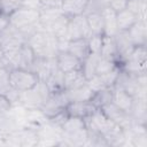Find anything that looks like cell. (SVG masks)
Segmentation results:
<instances>
[{
  "label": "cell",
  "instance_id": "3957f363",
  "mask_svg": "<svg viewBox=\"0 0 147 147\" xmlns=\"http://www.w3.org/2000/svg\"><path fill=\"white\" fill-rule=\"evenodd\" d=\"M121 69L131 75L147 74V48L146 46H134L130 55L119 64Z\"/></svg>",
  "mask_w": 147,
  "mask_h": 147
},
{
  "label": "cell",
  "instance_id": "603a6c76",
  "mask_svg": "<svg viewBox=\"0 0 147 147\" xmlns=\"http://www.w3.org/2000/svg\"><path fill=\"white\" fill-rule=\"evenodd\" d=\"M17 137L20 141V147H37L39 139L37 130L30 127H22L17 130Z\"/></svg>",
  "mask_w": 147,
  "mask_h": 147
},
{
  "label": "cell",
  "instance_id": "c3c4849f",
  "mask_svg": "<svg viewBox=\"0 0 147 147\" xmlns=\"http://www.w3.org/2000/svg\"><path fill=\"white\" fill-rule=\"evenodd\" d=\"M3 55H5V52H3V49H2V47H1V45H0V65L2 64V60H3Z\"/></svg>",
  "mask_w": 147,
  "mask_h": 147
},
{
  "label": "cell",
  "instance_id": "52a82bcc",
  "mask_svg": "<svg viewBox=\"0 0 147 147\" xmlns=\"http://www.w3.org/2000/svg\"><path fill=\"white\" fill-rule=\"evenodd\" d=\"M91 36H92V32L88 26L86 16L84 14L70 17L69 23H68L67 34H65V38L68 40H75V39H79V38L87 39Z\"/></svg>",
  "mask_w": 147,
  "mask_h": 147
},
{
  "label": "cell",
  "instance_id": "b9f144b4",
  "mask_svg": "<svg viewBox=\"0 0 147 147\" xmlns=\"http://www.w3.org/2000/svg\"><path fill=\"white\" fill-rule=\"evenodd\" d=\"M21 7L29 8V9L40 10V8L42 7V5H41L40 0H22V2H21Z\"/></svg>",
  "mask_w": 147,
  "mask_h": 147
},
{
  "label": "cell",
  "instance_id": "d4e9b609",
  "mask_svg": "<svg viewBox=\"0 0 147 147\" xmlns=\"http://www.w3.org/2000/svg\"><path fill=\"white\" fill-rule=\"evenodd\" d=\"M45 83H46L47 87L49 88L51 93H56V92L64 91V74L56 68L46 78Z\"/></svg>",
  "mask_w": 147,
  "mask_h": 147
},
{
  "label": "cell",
  "instance_id": "bcb514c9",
  "mask_svg": "<svg viewBox=\"0 0 147 147\" xmlns=\"http://www.w3.org/2000/svg\"><path fill=\"white\" fill-rule=\"evenodd\" d=\"M42 7H55L61 8L63 0H40Z\"/></svg>",
  "mask_w": 147,
  "mask_h": 147
},
{
  "label": "cell",
  "instance_id": "f35d334b",
  "mask_svg": "<svg viewBox=\"0 0 147 147\" xmlns=\"http://www.w3.org/2000/svg\"><path fill=\"white\" fill-rule=\"evenodd\" d=\"M11 88L9 84V70L0 65V92L6 94Z\"/></svg>",
  "mask_w": 147,
  "mask_h": 147
},
{
  "label": "cell",
  "instance_id": "8fae6325",
  "mask_svg": "<svg viewBox=\"0 0 147 147\" xmlns=\"http://www.w3.org/2000/svg\"><path fill=\"white\" fill-rule=\"evenodd\" d=\"M55 61L57 69L61 70L63 74L72 70H78L82 68V61L68 51L59 52L55 56Z\"/></svg>",
  "mask_w": 147,
  "mask_h": 147
},
{
  "label": "cell",
  "instance_id": "7402d4cb",
  "mask_svg": "<svg viewBox=\"0 0 147 147\" xmlns=\"http://www.w3.org/2000/svg\"><path fill=\"white\" fill-rule=\"evenodd\" d=\"M65 93L70 102L71 101H91L94 95V92L90 88V86L86 83L76 88L65 90Z\"/></svg>",
  "mask_w": 147,
  "mask_h": 147
},
{
  "label": "cell",
  "instance_id": "d6a6232c",
  "mask_svg": "<svg viewBox=\"0 0 147 147\" xmlns=\"http://www.w3.org/2000/svg\"><path fill=\"white\" fill-rule=\"evenodd\" d=\"M113 91L114 88H102L98 92L94 93L93 98H92V103L96 107V108H101L108 103H110L113 101Z\"/></svg>",
  "mask_w": 147,
  "mask_h": 147
},
{
  "label": "cell",
  "instance_id": "f6af8a7d",
  "mask_svg": "<svg viewBox=\"0 0 147 147\" xmlns=\"http://www.w3.org/2000/svg\"><path fill=\"white\" fill-rule=\"evenodd\" d=\"M49 146H59L57 141L51 140V139H45V138H39L37 142V147H49Z\"/></svg>",
  "mask_w": 147,
  "mask_h": 147
},
{
  "label": "cell",
  "instance_id": "7dc6e473",
  "mask_svg": "<svg viewBox=\"0 0 147 147\" xmlns=\"http://www.w3.org/2000/svg\"><path fill=\"white\" fill-rule=\"evenodd\" d=\"M109 1L110 0H94V2L99 6V8L102 10L103 8H106V7H109Z\"/></svg>",
  "mask_w": 147,
  "mask_h": 147
},
{
  "label": "cell",
  "instance_id": "f546056e",
  "mask_svg": "<svg viewBox=\"0 0 147 147\" xmlns=\"http://www.w3.org/2000/svg\"><path fill=\"white\" fill-rule=\"evenodd\" d=\"M100 59V54L96 53H90L83 61H82V72L85 76L86 80L88 78H91L92 76L95 75V69H96V64L98 61Z\"/></svg>",
  "mask_w": 147,
  "mask_h": 147
},
{
  "label": "cell",
  "instance_id": "e575fe53",
  "mask_svg": "<svg viewBox=\"0 0 147 147\" xmlns=\"http://www.w3.org/2000/svg\"><path fill=\"white\" fill-rule=\"evenodd\" d=\"M84 127H86L84 118L76 117V116H69V115H68L67 119L64 121V123L62 124L63 132H72V131H77V130H80Z\"/></svg>",
  "mask_w": 147,
  "mask_h": 147
},
{
  "label": "cell",
  "instance_id": "d590c367",
  "mask_svg": "<svg viewBox=\"0 0 147 147\" xmlns=\"http://www.w3.org/2000/svg\"><path fill=\"white\" fill-rule=\"evenodd\" d=\"M116 67H119L116 61L100 56V59H99V61H98V64H96L95 75H103V74H107V72L111 71L113 69H115Z\"/></svg>",
  "mask_w": 147,
  "mask_h": 147
},
{
  "label": "cell",
  "instance_id": "4316f807",
  "mask_svg": "<svg viewBox=\"0 0 147 147\" xmlns=\"http://www.w3.org/2000/svg\"><path fill=\"white\" fill-rule=\"evenodd\" d=\"M61 8L55 7H41L39 10V24L46 29L51 23H53L60 15H62Z\"/></svg>",
  "mask_w": 147,
  "mask_h": 147
},
{
  "label": "cell",
  "instance_id": "cb8c5ba5",
  "mask_svg": "<svg viewBox=\"0 0 147 147\" xmlns=\"http://www.w3.org/2000/svg\"><path fill=\"white\" fill-rule=\"evenodd\" d=\"M100 56L114 60L118 63L119 65V57H118V52L117 47L115 44V39L111 36H105L103 34V41H102V47L100 51Z\"/></svg>",
  "mask_w": 147,
  "mask_h": 147
},
{
  "label": "cell",
  "instance_id": "ab89813d",
  "mask_svg": "<svg viewBox=\"0 0 147 147\" xmlns=\"http://www.w3.org/2000/svg\"><path fill=\"white\" fill-rule=\"evenodd\" d=\"M21 2H22V0H0L1 11L9 15L11 11H14L18 7H21Z\"/></svg>",
  "mask_w": 147,
  "mask_h": 147
},
{
  "label": "cell",
  "instance_id": "5bb4252c",
  "mask_svg": "<svg viewBox=\"0 0 147 147\" xmlns=\"http://www.w3.org/2000/svg\"><path fill=\"white\" fill-rule=\"evenodd\" d=\"M129 37L131 38L134 46H146L147 45V22L137 21L129 30Z\"/></svg>",
  "mask_w": 147,
  "mask_h": 147
},
{
  "label": "cell",
  "instance_id": "2e32d148",
  "mask_svg": "<svg viewBox=\"0 0 147 147\" xmlns=\"http://www.w3.org/2000/svg\"><path fill=\"white\" fill-rule=\"evenodd\" d=\"M47 116L42 113L41 109H26V115L24 119L23 127H30L33 130H37L47 122Z\"/></svg>",
  "mask_w": 147,
  "mask_h": 147
},
{
  "label": "cell",
  "instance_id": "9c48e42d",
  "mask_svg": "<svg viewBox=\"0 0 147 147\" xmlns=\"http://www.w3.org/2000/svg\"><path fill=\"white\" fill-rule=\"evenodd\" d=\"M100 109L105 113V115H106L108 118H110L114 123H116V124L119 125L121 127H123V129H129V127L131 126V124H132V118H131L130 114L126 113V111H124V110H122V109H119V108L116 107L113 102H110V103H108V105L101 107Z\"/></svg>",
  "mask_w": 147,
  "mask_h": 147
},
{
  "label": "cell",
  "instance_id": "8d00e7d4",
  "mask_svg": "<svg viewBox=\"0 0 147 147\" xmlns=\"http://www.w3.org/2000/svg\"><path fill=\"white\" fill-rule=\"evenodd\" d=\"M121 71V67H116L115 69H113L111 71L107 72V74H103V75H99L103 85L106 87H109V88H114V85L116 83V79H117V76Z\"/></svg>",
  "mask_w": 147,
  "mask_h": 147
},
{
  "label": "cell",
  "instance_id": "e0dca14e",
  "mask_svg": "<svg viewBox=\"0 0 147 147\" xmlns=\"http://www.w3.org/2000/svg\"><path fill=\"white\" fill-rule=\"evenodd\" d=\"M88 0H63L61 10L68 17L83 15Z\"/></svg>",
  "mask_w": 147,
  "mask_h": 147
},
{
  "label": "cell",
  "instance_id": "ee69618b",
  "mask_svg": "<svg viewBox=\"0 0 147 147\" xmlns=\"http://www.w3.org/2000/svg\"><path fill=\"white\" fill-rule=\"evenodd\" d=\"M10 24V21H9V15L3 13V11H0V33Z\"/></svg>",
  "mask_w": 147,
  "mask_h": 147
},
{
  "label": "cell",
  "instance_id": "74e56055",
  "mask_svg": "<svg viewBox=\"0 0 147 147\" xmlns=\"http://www.w3.org/2000/svg\"><path fill=\"white\" fill-rule=\"evenodd\" d=\"M102 41H103V34H92L91 37H88L87 44H88L90 53L100 54V51L102 47Z\"/></svg>",
  "mask_w": 147,
  "mask_h": 147
},
{
  "label": "cell",
  "instance_id": "8992f818",
  "mask_svg": "<svg viewBox=\"0 0 147 147\" xmlns=\"http://www.w3.org/2000/svg\"><path fill=\"white\" fill-rule=\"evenodd\" d=\"M10 24L17 29H22L39 22V10L18 7L9 14Z\"/></svg>",
  "mask_w": 147,
  "mask_h": 147
},
{
  "label": "cell",
  "instance_id": "681fc988",
  "mask_svg": "<svg viewBox=\"0 0 147 147\" xmlns=\"http://www.w3.org/2000/svg\"><path fill=\"white\" fill-rule=\"evenodd\" d=\"M0 11H1V3H0Z\"/></svg>",
  "mask_w": 147,
  "mask_h": 147
},
{
  "label": "cell",
  "instance_id": "ba28073f",
  "mask_svg": "<svg viewBox=\"0 0 147 147\" xmlns=\"http://www.w3.org/2000/svg\"><path fill=\"white\" fill-rule=\"evenodd\" d=\"M69 102L70 101L68 99L65 90L56 93H51V95L41 107V110L47 116V118H49L61 111H64Z\"/></svg>",
  "mask_w": 147,
  "mask_h": 147
},
{
  "label": "cell",
  "instance_id": "6da1fadb",
  "mask_svg": "<svg viewBox=\"0 0 147 147\" xmlns=\"http://www.w3.org/2000/svg\"><path fill=\"white\" fill-rule=\"evenodd\" d=\"M28 45L33 49L36 56L45 59H54L57 53V38L47 32L42 26L36 31L29 39Z\"/></svg>",
  "mask_w": 147,
  "mask_h": 147
},
{
  "label": "cell",
  "instance_id": "83f0119b",
  "mask_svg": "<svg viewBox=\"0 0 147 147\" xmlns=\"http://www.w3.org/2000/svg\"><path fill=\"white\" fill-rule=\"evenodd\" d=\"M138 20V17L127 9H123L116 13V22L118 31H127Z\"/></svg>",
  "mask_w": 147,
  "mask_h": 147
},
{
  "label": "cell",
  "instance_id": "7a4b0ae2",
  "mask_svg": "<svg viewBox=\"0 0 147 147\" xmlns=\"http://www.w3.org/2000/svg\"><path fill=\"white\" fill-rule=\"evenodd\" d=\"M49 95L51 91L46 83L44 80H39L33 87L20 92L18 103L24 106L26 109H41Z\"/></svg>",
  "mask_w": 147,
  "mask_h": 147
},
{
  "label": "cell",
  "instance_id": "484cf974",
  "mask_svg": "<svg viewBox=\"0 0 147 147\" xmlns=\"http://www.w3.org/2000/svg\"><path fill=\"white\" fill-rule=\"evenodd\" d=\"M68 52H70V53L74 54L76 57H78L80 61H83V60L90 54L87 39H86V38H79V39L70 40V41H69Z\"/></svg>",
  "mask_w": 147,
  "mask_h": 147
},
{
  "label": "cell",
  "instance_id": "ac0fdd59",
  "mask_svg": "<svg viewBox=\"0 0 147 147\" xmlns=\"http://www.w3.org/2000/svg\"><path fill=\"white\" fill-rule=\"evenodd\" d=\"M133 100H134V96L131 95L130 93H127L126 91L114 88V91H113V101L111 102L116 107H118L119 109L130 114L131 107L133 105Z\"/></svg>",
  "mask_w": 147,
  "mask_h": 147
},
{
  "label": "cell",
  "instance_id": "7bdbcfd3",
  "mask_svg": "<svg viewBox=\"0 0 147 147\" xmlns=\"http://www.w3.org/2000/svg\"><path fill=\"white\" fill-rule=\"evenodd\" d=\"M127 1L129 0H110L109 1V7L117 13V11H121V10L126 8Z\"/></svg>",
  "mask_w": 147,
  "mask_h": 147
},
{
  "label": "cell",
  "instance_id": "ffe728a7",
  "mask_svg": "<svg viewBox=\"0 0 147 147\" xmlns=\"http://www.w3.org/2000/svg\"><path fill=\"white\" fill-rule=\"evenodd\" d=\"M70 17H68L67 15L62 14L60 15L53 23H51L45 30L49 33H52L53 36H55L57 39H67L65 34H67V29H68V23H69Z\"/></svg>",
  "mask_w": 147,
  "mask_h": 147
},
{
  "label": "cell",
  "instance_id": "30bf717a",
  "mask_svg": "<svg viewBox=\"0 0 147 147\" xmlns=\"http://www.w3.org/2000/svg\"><path fill=\"white\" fill-rule=\"evenodd\" d=\"M56 61L55 57L54 59H45V57H38L36 56L32 65L30 67L29 70H31L32 72H34L39 80H46V78L51 75V72L56 69Z\"/></svg>",
  "mask_w": 147,
  "mask_h": 147
},
{
  "label": "cell",
  "instance_id": "9a60e30c",
  "mask_svg": "<svg viewBox=\"0 0 147 147\" xmlns=\"http://www.w3.org/2000/svg\"><path fill=\"white\" fill-rule=\"evenodd\" d=\"M130 116L133 123H147V100L134 98L133 105L130 110Z\"/></svg>",
  "mask_w": 147,
  "mask_h": 147
},
{
  "label": "cell",
  "instance_id": "277c9868",
  "mask_svg": "<svg viewBox=\"0 0 147 147\" xmlns=\"http://www.w3.org/2000/svg\"><path fill=\"white\" fill-rule=\"evenodd\" d=\"M38 82V76L29 69L15 68L9 71V84L18 92H23L33 87Z\"/></svg>",
  "mask_w": 147,
  "mask_h": 147
},
{
  "label": "cell",
  "instance_id": "1f68e13d",
  "mask_svg": "<svg viewBox=\"0 0 147 147\" xmlns=\"http://www.w3.org/2000/svg\"><path fill=\"white\" fill-rule=\"evenodd\" d=\"M127 10H130L131 13H133L139 21H145L146 20V10H147V0H129L126 8Z\"/></svg>",
  "mask_w": 147,
  "mask_h": 147
},
{
  "label": "cell",
  "instance_id": "60d3db41",
  "mask_svg": "<svg viewBox=\"0 0 147 147\" xmlns=\"http://www.w3.org/2000/svg\"><path fill=\"white\" fill-rule=\"evenodd\" d=\"M11 107V102L10 100L3 94L0 92V114H6L8 113V110L10 109Z\"/></svg>",
  "mask_w": 147,
  "mask_h": 147
},
{
  "label": "cell",
  "instance_id": "836d02e7",
  "mask_svg": "<svg viewBox=\"0 0 147 147\" xmlns=\"http://www.w3.org/2000/svg\"><path fill=\"white\" fill-rule=\"evenodd\" d=\"M20 56H21V64L20 68H24V69H30V67L32 65L34 59H36V54L33 52V49L28 45V42L23 44L20 48Z\"/></svg>",
  "mask_w": 147,
  "mask_h": 147
},
{
  "label": "cell",
  "instance_id": "4dcf8cb0",
  "mask_svg": "<svg viewBox=\"0 0 147 147\" xmlns=\"http://www.w3.org/2000/svg\"><path fill=\"white\" fill-rule=\"evenodd\" d=\"M85 16L92 34H103V17L101 11L90 13Z\"/></svg>",
  "mask_w": 147,
  "mask_h": 147
},
{
  "label": "cell",
  "instance_id": "44dd1931",
  "mask_svg": "<svg viewBox=\"0 0 147 147\" xmlns=\"http://www.w3.org/2000/svg\"><path fill=\"white\" fill-rule=\"evenodd\" d=\"M20 129H22L20 123L9 113L0 114V137L5 138Z\"/></svg>",
  "mask_w": 147,
  "mask_h": 147
},
{
  "label": "cell",
  "instance_id": "5b68a950",
  "mask_svg": "<svg viewBox=\"0 0 147 147\" xmlns=\"http://www.w3.org/2000/svg\"><path fill=\"white\" fill-rule=\"evenodd\" d=\"M84 119L87 130L99 132L102 136H105L116 125V123H114L110 118H108L100 108H96L90 116H87Z\"/></svg>",
  "mask_w": 147,
  "mask_h": 147
},
{
  "label": "cell",
  "instance_id": "d6986e66",
  "mask_svg": "<svg viewBox=\"0 0 147 147\" xmlns=\"http://www.w3.org/2000/svg\"><path fill=\"white\" fill-rule=\"evenodd\" d=\"M101 14L103 17V34L114 37L118 31L116 22V11L113 10L110 7H106L102 9Z\"/></svg>",
  "mask_w": 147,
  "mask_h": 147
},
{
  "label": "cell",
  "instance_id": "4fadbf2b",
  "mask_svg": "<svg viewBox=\"0 0 147 147\" xmlns=\"http://www.w3.org/2000/svg\"><path fill=\"white\" fill-rule=\"evenodd\" d=\"M95 109H96V107L92 103V101H71L68 103L65 111L69 116L86 118Z\"/></svg>",
  "mask_w": 147,
  "mask_h": 147
},
{
  "label": "cell",
  "instance_id": "f1b7e54d",
  "mask_svg": "<svg viewBox=\"0 0 147 147\" xmlns=\"http://www.w3.org/2000/svg\"><path fill=\"white\" fill-rule=\"evenodd\" d=\"M85 83H86V78L80 69L64 72V90L76 88L78 86L84 85Z\"/></svg>",
  "mask_w": 147,
  "mask_h": 147
},
{
  "label": "cell",
  "instance_id": "7c38bea8",
  "mask_svg": "<svg viewBox=\"0 0 147 147\" xmlns=\"http://www.w3.org/2000/svg\"><path fill=\"white\" fill-rule=\"evenodd\" d=\"M115 44L117 47L118 52V57H119V64L130 55L132 49L134 48V45L129 37L127 31H117V33L114 36Z\"/></svg>",
  "mask_w": 147,
  "mask_h": 147
}]
</instances>
